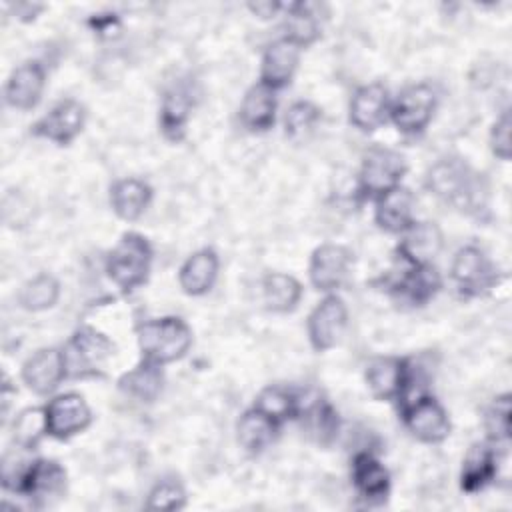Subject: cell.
I'll return each mask as SVG.
<instances>
[{"label": "cell", "instance_id": "obj_20", "mask_svg": "<svg viewBox=\"0 0 512 512\" xmlns=\"http://www.w3.org/2000/svg\"><path fill=\"white\" fill-rule=\"evenodd\" d=\"M410 358L376 356L366 364L364 380L376 400L396 402L406 386Z\"/></svg>", "mask_w": 512, "mask_h": 512}, {"label": "cell", "instance_id": "obj_6", "mask_svg": "<svg viewBox=\"0 0 512 512\" xmlns=\"http://www.w3.org/2000/svg\"><path fill=\"white\" fill-rule=\"evenodd\" d=\"M436 104H438V94L432 84L428 82L410 84L390 102L388 118L392 120V124L400 134L418 136L432 122Z\"/></svg>", "mask_w": 512, "mask_h": 512}, {"label": "cell", "instance_id": "obj_25", "mask_svg": "<svg viewBox=\"0 0 512 512\" xmlns=\"http://www.w3.org/2000/svg\"><path fill=\"white\" fill-rule=\"evenodd\" d=\"M220 270V258L212 248L192 252L178 270V284L186 296H204L212 290Z\"/></svg>", "mask_w": 512, "mask_h": 512}, {"label": "cell", "instance_id": "obj_26", "mask_svg": "<svg viewBox=\"0 0 512 512\" xmlns=\"http://www.w3.org/2000/svg\"><path fill=\"white\" fill-rule=\"evenodd\" d=\"M276 110V92L258 82L246 90L238 108V118L250 132H268L276 122Z\"/></svg>", "mask_w": 512, "mask_h": 512}, {"label": "cell", "instance_id": "obj_37", "mask_svg": "<svg viewBox=\"0 0 512 512\" xmlns=\"http://www.w3.org/2000/svg\"><path fill=\"white\" fill-rule=\"evenodd\" d=\"M484 430L494 446L510 438V394L496 396L484 412Z\"/></svg>", "mask_w": 512, "mask_h": 512}, {"label": "cell", "instance_id": "obj_30", "mask_svg": "<svg viewBox=\"0 0 512 512\" xmlns=\"http://www.w3.org/2000/svg\"><path fill=\"white\" fill-rule=\"evenodd\" d=\"M298 418L306 426L308 434L318 442L328 446L330 442L336 440L338 430H340V418L336 408L326 400V398H312L308 402L302 400Z\"/></svg>", "mask_w": 512, "mask_h": 512}, {"label": "cell", "instance_id": "obj_34", "mask_svg": "<svg viewBox=\"0 0 512 512\" xmlns=\"http://www.w3.org/2000/svg\"><path fill=\"white\" fill-rule=\"evenodd\" d=\"M60 298V282L48 272H40L26 280L18 292L20 308L28 312H44Z\"/></svg>", "mask_w": 512, "mask_h": 512}, {"label": "cell", "instance_id": "obj_10", "mask_svg": "<svg viewBox=\"0 0 512 512\" xmlns=\"http://www.w3.org/2000/svg\"><path fill=\"white\" fill-rule=\"evenodd\" d=\"M46 432L54 440H70L92 424V410L82 394L64 392L44 404Z\"/></svg>", "mask_w": 512, "mask_h": 512}, {"label": "cell", "instance_id": "obj_2", "mask_svg": "<svg viewBox=\"0 0 512 512\" xmlns=\"http://www.w3.org/2000/svg\"><path fill=\"white\" fill-rule=\"evenodd\" d=\"M136 342L144 360L166 366L188 354L192 330L178 316L150 318L136 326Z\"/></svg>", "mask_w": 512, "mask_h": 512}, {"label": "cell", "instance_id": "obj_19", "mask_svg": "<svg viewBox=\"0 0 512 512\" xmlns=\"http://www.w3.org/2000/svg\"><path fill=\"white\" fill-rule=\"evenodd\" d=\"M300 54L302 48L286 36H280L274 42H270L260 62V84L274 92L286 88L294 78Z\"/></svg>", "mask_w": 512, "mask_h": 512}, {"label": "cell", "instance_id": "obj_27", "mask_svg": "<svg viewBox=\"0 0 512 512\" xmlns=\"http://www.w3.org/2000/svg\"><path fill=\"white\" fill-rule=\"evenodd\" d=\"M152 188L140 178H122L110 186V206L126 222L138 220L152 202Z\"/></svg>", "mask_w": 512, "mask_h": 512}, {"label": "cell", "instance_id": "obj_24", "mask_svg": "<svg viewBox=\"0 0 512 512\" xmlns=\"http://www.w3.org/2000/svg\"><path fill=\"white\" fill-rule=\"evenodd\" d=\"M498 474V452L492 442H476L468 448L460 468V488L476 494L490 486Z\"/></svg>", "mask_w": 512, "mask_h": 512}, {"label": "cell", "instance_id": "obj_17", "mask_svg": "<svg viewBox=\"0 0 512 512\" xmlns=\"http://www.w3.org/2000/svg\"><path fill=\"white\" fill-rule=\"evenodd\" d=\"M444 246V234L436 222H412L396 244V256L406 266L432 264Z\"/></svg>", "mask_w": 512, "mask_h": 512}, {"label": "cell", "instance_id": "obj_32", "mask_svg": "<svg viewBox=\"0 0 512 512\" xmlns=\"http://www.w3.org/2000/svg\"><path fill=\"white\" fill-rule=\"evenodd\" d=\"M286 10V20H284V36L298 44L300 48H308L314 44L320 34V16H318V6L310 2H292L284 4Z\"/></svg>", "mask_w": 512, "mask_h": 512}, {"label": "cell", "instance_id": "obj_12", "mask_svg": "<svg viewBox=\"0 0 512 512\" xmlns=\"http://www.w3.org/2000/svg\"><path fill=\"white\" fill-rule=\"evenodd\" d=\"M354 254L342 244H320L308 264L310 284L324 294H334L342 288L352 272Z\"/></svg>", "mask_w": 512, "mask_h": 512}, {"label": "cell", "instance_id": "obj_23", "mask_svg": "<svg viewBox=\"0 0 512 512\" xmlns=\"http://www.w3.org/2000/svg\"><path fill=\"white\" fill-rule=\"evenodd\" d=\"M414 212L416 198L402 184L374 200V222L388 234H402L414 222Z\"/></svg>", "mask_w": 512, "mask_h": 512}, {"label": "cell", "instance_id": "obj_14", "mask_svg": "<svg viewBox=\"0 0 512 512\" xmlns=\"http://www.w3.org/2000/svg\"><path fill=\"white\" fill-rule=\"evenodd\" d=\"M390 94L380 82H370L354 90L348 104V122L368 134L386 124L390 114Z\"/></svg>", "mask_w": 512, "mask_h": 512}, {"label": "cell", "instance_id": "obj_22", "mask_svg": "<svg viewBox=\"0 0 512 512\" xmlns=\"http://www.w3.org/2000/svg\"><path fill=\"white\" fill-rule=\"evenodd\" d=\"M194 108V96L190 86L176 82L168 86L160 100L158 126L166 140L180 142L186 134V126Z\"/></svg>", "mask_w": 512, "mask_h": 512}, {"label": "cell", "instance_id": "obj_18", "mask_svg": "<svg viewBox=\"0 0 512 512\" xmlns=\"http://www.w3.org/2000/svg\"><path fill=\"white\" fill-rule=\"evenodd\" d=\"M66 490V470L56 460L34 458L22 484L18 496L28 498L34 506H44L48 500L62 496Z\"/></svg>", "mask_w": 512, "mask_h": 512}, {"label": "cell", "instance_id": "obj_29", "mask_svg": "<svg viewBox=\"0 0 512 512\" xmlns=\"http://www.w3.org/2000/svg\"><path fill=\"white\" fill-rule=\"evenodd\" d=\"M260 288H262L264 306L276 314H288L296 310L304 292L300 280L286 272L264 274Z\"/></svg>", "mask_w": 512, "mask_h": 512}, {"label": "cell", "instance_id": "obj_38", "mask_svg": "<svg viewBox=\"0 0 512 512\" xmlns=\"http://www.w3.org/2000/svg\"><path fill=\"white\" fill-rule=\"evenodd\" d=\"M186 506V490L176 478H160L146 496L148 510H180Z\"/></svg>", "mask_w": 512, "mask_h": 512}, {"label": "cell", "instance_id": "obj_40", "mask_svg": "<svg viewBox=\"0 0 512 512\" xmlns=\"http://www.w3.org/2000/svg\"><path fill=\"white\" fill-rule=\"evenodd\" d=\"M510 130H512V122H510V112L504 110L492 124L490 128V150L496 158L508 162L510 160V152H512V144H510Z\"/></svg>", "mask_w": 512, "mask_h": 512}, {"label": "cell", "instance_id": "obj_15", "mask_svg": "<svg viewBox=\"0 0 512 512\" xmlns=\"http://www.w3.org/2000/svg\"><path fill=\"white\" fill-rule=\"evenodd\" d=\"M46 88V68L38 60H26L18 64L4 86V100L10 108L28 112L42 100Z\"/></svg>", "mask_w": 512, "mask_h": 512}, {"label": "cell", "instance_id": "obj_9", "mask_svg": "<svg viewBox=\"0 0 512 512\" xmlns=\"http://www.w3.org/2000/svg\"><path fill=\"white\" fill-rule=\"evenodd\" d=\"M84 126H86L84 104L76 98H62L30 126V132L56 146H68L82 134Z\"/></svg>", "mask_w": 512, "mask_h": 512}, {"label": "cell", "instance_id": "obj_4", "mask_svg": "<svg viewBox=\"0 0 512 512\" xmlns=\"http://www.w3.org/2000/svg\"><path fill=\"white\" fill-rule=\"evenodd\" d=\"M62 358L66 368V380L102 376L104 364L114 354L112 340L92 326L78 328L64 344Z\"/></svg>", "mask_w": 512, "mask_h": 512}, {"label": "cell", "instance_id": "obj_35", "mask_svg": "<svg viewBox=\"0 0 512 512\" xmlns=\"http://www.w3.org/2000/svg\"><path fill=\"white\" fill-rule=\"evenodd\" d=\"M44 436H48L44 406L26 408L14 418L12 438H14L16 446L26 448V450H34Z\"/></svg>", "mask_w": 512, "mask_h": 512}, {"label": "cell", "instance_id": "obj_41", "mask_svg": "<svg viewBox=\"0 0 512 512\" xmlns=\"http://www.w3.org/2000/svg\"><path fill=\"white\" fill-rule=\"evenodd\" d=\"M88 22H90V26H92L98 34H108V36H110L114 30L120 28V20H118L116 14H96V16H92Z\"/></svg>", "mask_w": 512, "mask_h": 512}, {"label": "cell", "instance_id": "obj_39", "mask_svg": "<svg viewBox=\"0 0 512 512\" xmlns=\"http://www.w3.org/2000/svg\"><path fill=\"white\" fill-rule=\"evenodd\" d=\"M26 452H30V450L20 448V446H14L12 450L4 452L2 462H0V482L6 492L18 494L20 484L34 460V458H26Z\"/></svg>", "mask_w": 512, "mask_h": 512}, {"label": "cell", "instance_id": "obj_7", "mask_svg": "<svg viewBox=\"0 0 512 512\" xmlns=\"http://www.w3.org/2000/svg\"><path fill=\"white\" fill-rule=\"evenodd\" d=\"M450 278L462 296L476 298L498 284L500 272L482 248L468 244L452 256Z\"/></svg>", "mask_w": 512, "mask_h": 512}, {"label": "cell", "instance_id": "obj_43", "mask_svg": "<svg viewBox=\"0 0 512 512\" xmlns=\"http://www.w3.org/2000/svg\"><path fill=\"white\" fill-rule=\"evenodd\" d=\"M42 10H44V6H42V4H30V2H20V4H16V6H14L16 16H18L20 20H26V22L34 20V18H36V14H38V12H42Z\"/></svg>", "mask_w": 512, "mask_h": 512}, {"label": "cell", "instance_id": "obj_36", "mask_svg": "<svg viewBox=\"0 0 512 512\" xmlns=\"http://www.w3.org/2000/svg\"><path fill=\"white\" fill-rule=\"evenodd\" d=\"M322 110L310 100H296L284 112V132L290 138H300L314 130L320 122Z\"/></svg>", "mask_w": 512, "mask_h": 512}, {"label": "cell", "instance_id": "obj_1", "mask_svg": "<svg viewBox=\"0 0 512 512\" xmlns=\"http://www.w3.org/2000/svg\"><path fill=\"white\" fill-rule=\"evenodd\" d=\"M430 194L466 214H480L486 208L488 184L458 156L436 160L424 178Z\"/></svg>", "mask_w": 512, "mask_h": 512}, {"label": "cell", "instance_id": "obj_16", "mask_svg": "<svg viewBox=\"0 0 512 512\" xmlns=\"http://www.w3.org/2000/svg\"><path fill=\"white\" fill-rule=\"evenodd\" d=\"M352 486L356 496L368 506L384 504L390 494V472L388 468L368 450L356 452L350 466Z\"/></svg>", "mask_w": 512, "mask_h": 512}, {"label": "cell", "instance_id": "obj_13", "mask_svg": "<svg viewBox=\"0 0 512 512\" xmlns=\"http://www.w3.org/2000/svg\"><path fill=\"white\" fill-rule=\"evenodd\" d=\"M20 378L36 396H52L66 380V368L60 348H38L32 352L22 368Z\"/></svg>", "mask_w": 512, "mask_h": 512}, {"label": "cell", "instance_id": "obj_5", "mask_svg": "<svg viewBox=\"0 0 512 512\" xmlns=\"http://www.w3.org/2000/svg\"><path fill=\"white\" fill-rule=\"evenodd\" d=\"M406 174L404 156L388 146H370L360 162L356 192L362 200H376L384 192L400 186Z\"/></svg>", "mask_w": 512, "mask_h": 512}, {"label": "cell", "instance_id": "obj_21", "mask_svg": "<svg viewBox=\"0 0 512 512\" xmlns=\"http://www.w3.org/2000/svg\"><path fill=\"white\" fill-rule=\"evenodd\" d=\"M442 288V276L434 268V264L424 266H406L404 274L396 278L388 292L402 304L408 306H424L428 304Z\"/></svg>", "mask_w": 512, "mask_h": 512}, {"label": "cell", "instance_id": "obj_33", "mask_svg": "<svg viewBox=\"0 0 512 512\" xmlns=\"http://www.w3.org/2000/svg\"><path fill=\"white\" fill-rule=\"evenodd\" d=\"M300 404L302 396L298 392L280 384H270L256 394L252 408H256L258 412H262L264 416L282 426L284 422L298 418Z\"/></svg>", "mask_w": 512, "mask_h": 512}, {"label": "cell", "instance_id": "obj_28", "mask_svg": "<svg viewBox=\"0 0 512 512\" xmlns=\"http://www.w3.org/2000/svg\"><path fill=\"white\" fill-rule=\"evenodd\" d=\"M118 388L128 398L142 402V404H150V402L158 400V396L162 394V388H164L162 366L142 358L134 368H130L128 372H124L118 378Z\"/></svg>", "mask_w": 512, "mask_h": 512}, {"label": "cell", "instance_id": "obj_42", "mask_svg": "<svg viewBox=\"0 0 512 512\" xmlns=\"http://www.w3.org/2000/svg\"><path fill=\"white\" fill-rule=\"evenodd\" d=\"M248 10L256 16V18H260V20H268V18H274L280 10H284V4H280V2H250L248 4Z\"/></svg>", "mask_w": 512, "mask_h": 512}, {"label": "cell", "instance_id": "obj_8", "mask_svg": "<svg viewBox=\"0 0 512 512\" xmlns=\"http://www.w3.org/2000/svg\"><path fill=\"white\" fill-rule=\"evenodd\" d=\"M348 326V308L346 302L334 292L326 294L308 314L306 332L312 350L328 352L344 336Z\"/></svg>", "mask_w": 512, "mask_h": 512}, {"label": "cell", "instance_id": "obj_3", "mask_svg": "<svg viewBox=\"0 0 512 512\" xmlns=\"http://www.w3.org/2000/svg\"><path fill=\"white\" fill-rule=\"evenodd\" d=\"M152 246L146 236L138 232H124L116 246L108 252L104 270L110 282L122 292L132 294L146 284L152 268Z\"/></svg>", "mask_w": 512, "mask_h": 512}, {"label": "cell", "instance_id": "obj_11", "mask_svg": "<svg viewBox=\"0 0 512 512\" xmlns=\"http://www.w3.org/2000/svg\"><path fill=\"white\" fill-rule=\"evenodd\" d=\"M400 416L408 432L424 444H440L450 436L452 424L448 412L432 394H424L402 406Z\"/></svg>", "mask_w": 512, "mask_h": 512}, {"label": "cell", "instance_id": "obj_31", "mask_svg": "<svg viewBox=\"0 0 512 512\" xmlns=\"http://www.w3.org/2000/svg\"><path fill=\"white\" fill-rule=\"evenodd\" d=\"M278 428L280 424H276L256 408H248L240 414L236 422V440L240 448H244L248 454H260L276 440Z\"/></svg>", "mask_w": 512, "mask_h": 512}]
</instances>
